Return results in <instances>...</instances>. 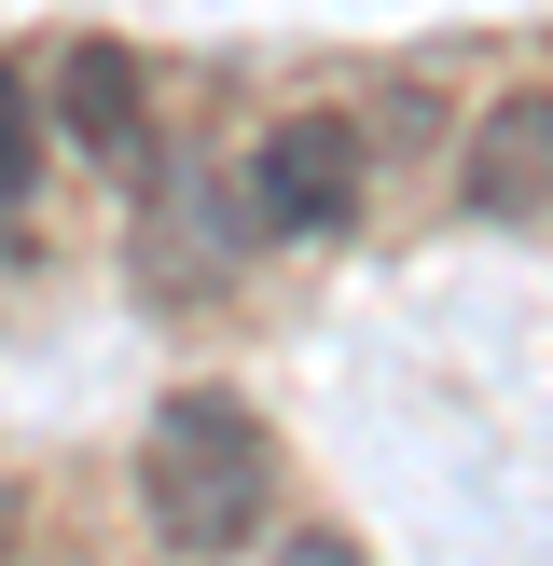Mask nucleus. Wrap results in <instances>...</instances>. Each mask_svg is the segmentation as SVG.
I'll use <instances>...</instances> for the list:
<instances>
[{
  "label": "nucleus",
  "mask_w": 553,
  "mask_h": 566,
  "mask_svg": "<svg viewBox=\"0 0 553 566\" xmlns=\"http://www.w3.org/2000/svg\"><path fill=\"white\" fill-rule=\"evenodd\" d=\"M138 497H153V539L166 553H236L276 497V442L236 387H166L153 442H138Z\"/></svg>",
  "instance_id": "f257e3e1"
},
{
  "label": "nucleus",
  "mask_w": 553,
  "mask_h": 566,
  "mask_svg": "<svg viewBox=\"0 0 553 566\" xmlns=\"http://www.w3.org/2000/svg\"><path fill=\"white\" fill-rule=\"evenodd\" d=\"M249 221H263V235H346L359 221V125L291 111V125L249 153Z\"/></svg>",
  "instance_id": "f03ea898"
},
{
  "label": "nucleus",
  "mask_w": 553,
  "mask_h": 566,
  "mask_svg": "<svg viewBox=\"0 0 553 566\" xmlns=\"http://www.w3.org/2000/svg\"><path fill=\"white\" fill-rule=\"evenodd\" d=\"M457 193L484 221H540L553 208V83H512V97L457 138Z\"/></svg>",
  "instance_id": "7ed1b4c3"
},
{
  "label": "nucleus",
  "mask_w": 553,
  "mask_h": 566,
  "mask_svg": "<svg viewBox=\"0 0 553 566\" xmlns=\"http://www.w3.org/2000/svg\"><path fill=\"white\" fill-rule=\"evenodd\" d=\"M55 138H70L83 166H138V138H153V83H138L125 42H70V55H55Z\"/></svg>",
  "instance_id": "20e7f679"
},
{
  "label": "nucleus",
  "mask_w": 553,
  "mask_h": 566,
  "mask_svg": "<svg viewBox=\"0 0 553 566\" xmlns=\"http://www.w3.org/2000/svg\"><path fill=\"white\" fill-rule=\"evenodd\" d=\"M28 180H42V125H28V83L0 70V249H28Z\"/></svg>",
  "instance_id": "39448f33"
},
{
  "label": "nucleus",
  "mask_w": 553,
  "mask_h": 566,
  "mask_svg": "<svg viewBox=\"0 0 553 566\" xmlns=\"http://www.w3.org/2000/svg\"><path fill=\"white\" fill-rule=\"evenodd\" d=\"M276 566H359V539L346 525H304V539H276Z\"/></svg>",
  "instance_id": "423d86ee"
}]
</instances>
